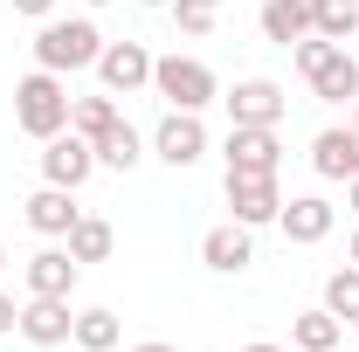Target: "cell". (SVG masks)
Returning <instances> with one entry per match:
<instances>
[{
	"label": "cell",
	"instance_id": "1",
	"mask_svg": "<svg viewBox=\"0 0 359 352\" xmlns=\"http://www.w3.org/2000/svg\"><path fill=\"white\" fill-rule=\"evenodd\" d=\"M14 125L28 138L69 132V83H62L55 69H28V76L14 83Z\"/></svg>",
	"mask_w": 359,
	"mask_h": 352
},
{
	"label": "cell",
	"instance_id": "2",
	"mask_svg": "<svg viewBox=\"0 0 359 352\" xmlns=\"http://www.w3.org/2000/svg\"><path fill=\"white\" fill-rule=\"evenodd\" d=\"M97 55H104V35H97V21H55L48 14L42 35H35V69H55V76H76V69H97Z\"/></svg>",
	"mask_w": 359,
	"mask_h": 352
},
{
	"label": "cell",
	"instance_id": "3",
	"mask_svg": "<svg viewBox=\"0 0 359 352\" xmlns=\"http://www.w3.org/2000/svg\"><path fill=\"white\" fill-rule=\"evenodd\" d=\"M152 90H159L173 111H208V104L222 97L215 69L194 62V55H152Z\"/></svg>",
	"mask_w": 359,
	"mask_h": 352
},
{
	"label": "cell",
	"instance_id": "4",
	"mask_svg": "<svg viewBox=\"0 0 359 352\" xmlns=\"http://www.w3.org/2000/svg\"><path fill=\"white\" fill-rule=\"evenodd\" d=\"M152 152H159L173 173L201 166V159H208V125H201V111H166L159 132H152Z\"/></svg>",
	"mask_w": 359,
	"mask_h": 352
},
{
	"label": "cell",
	"instance_id": "5",
	"mask_svg": "<svg viewBox=\"0 0 359 352\" xmlns=\"http://www.w3.org/2000/svg\"><path fill=\"white\" fill-rule=\"evenodd\" d=\"M97 173V145H90L83 132H55V138H42V180L48 187H83V180Z\"/></svg>",
	"mask_w": 359,
	"mask_h": 352
},
{
	"label": "cell",
	"instance_id": "6",
	"mask_svg": "<svg viewBox=\"0 0 359 352\" xmlns=\"http://www.w3.org/2000/svg\"><path fill=\"white\" fill-rule=\"evenodd\" d=\"M222 104H228V125H283V111H290L283 83H269V76H242Z\"/></svg>",
	"mask_w": 359,
	"mask_h": 352
},
{
	"label": "cell",
	"instance_id": "7",
	"mask_svg": "<svg viewBox=\"0 0 359 352\" xmlns=\"http://www.w3.org/2000/svg\"><path fill=\"white\" fill-rule=\"evenodd\" d=\"M228 208L242 228H269L283 215V194H276V173H228Z\"/></svg>",
	"mask_w": 359,
	"mask_h": 352
},
{
	"label": "cell",
	"instance_id": "8",
	"mask_svg": "<svg viewBox=\"0 0 359 352\" xmlns=\"http://www.w3.org/2000/svg\"><path fill=\"white\" fill-rule=\"evenodd\" d=\"M228 173H276L283 166V145H276V125H228Z\"/></svg>",
	"mask_w": 359,
	"mask_h": 352
},
{
	"label": "cell",
	"instance_id": "9",
	"mask_svg": "<svg viewBox=\"0 0 359 352\" xmlns=\"http://www.w3.org/2000/svg\"><path fill=\"white\" fill-rule=\"evenodd\" d=\"M97 76H104V90H111V97H132V90L152 83V48H145V42H104Z\"/></svg>",
	"mask_w": 359,
	"mask_h": 352
},
{
	"label": "cell",
	"instance_id": "10",
	"mask_svg": "<svg viewBox=\"0 0 359 352\" xmlns=\"http://www.w3.org/2000/svg\"><path fill=\"white\" fill-rule=\"evenodd\" d=\"M14 332H21L28 346H69V332H76V311H69V297H28Z\"/></svg>",
	"mask_w": 359,
	"mask_h": 352
},
{
	"label": "cell",
	"instance_id": "11",
	"mask_svg": "<svg viewBox=\"0 0 359 352\" xmlns=\"http://www.w3.org/2000/svg\"><path fill=\"white\" fill-rule=\"evenodd\" d=\"M21 276H28V297H69L76 276H83V263H76L69 242H62V249H35V256L21 263Z\"/></svg>",
	"mask_w": 359,
	"mask_h": 352
},
{
	"label": "cell",
	"instance_id": "12",
	"mask_svg": "<svg viewBox=\"0 0 359 352\" xmlns=\"http://www.w3.org/2000/svg\"><path fill=\"white\" fill-rule=\"evenodd\" d=\"M201 263L215 269V276H242V269L256 263V242H249V228H242V221L208 228V235H201Z\"/></svg>",
	"mask_w": 359,
	"mask_h": 352
},
{
	"label": "cell",
	"instance_id": "13",
	"mask_svg": "<svg viewBox=\"0 0 359 352\" xmlns=\"http://www.w3.org/2000/svg\"><path fill=\"white\" fill-rule=\"evenodd\" d=\"M332 221H339V208H332L325 194H297V201H283L276 228H283L297 249H311V242H325V235H332Z\"/></svg>",
	"mask_w": 359,
	"mask_h": 352
},
{
	"label": "cell",
	"instance_id": "14",
	"mask_svg": "<svg viewBox=\"0 0 359 352\" xmlns=\"http://www.w3.org/2000/svg\"><path fill=\"white\" fill-rule=\"evenodd\" d=\"M311 166H318V180H359V132L353 125H325L311 138Z\"/></svg>",
	"mask_w": 359,
	"mask_h": 352
},
{
	"label": "cell",
	"instance_id": "15",
	"mask_svg": "<svg viewBox=\"0 0 359 352\" xmlns=\"http://www.w3.org/2000/svg\"><path fill=\"white\" fill-rule=\"evenodd\" d=\"M304 35H318V0H263V42L290 48Z\"/></svg>",
	"mask_w": 359,
	"mask_h": 352
},
{
	"label": "cell",
	"instance_id": "16",
	"mask_svg": "<svg viewBox=\"0 0 359 352\" xmlns=\"http://www.w3.org/2000/svg\"><path fill=\"white\" fill-rule=\"evenodd\" d=\"M304 83H311V97H325V104H359V55L332 48V55L318 62Z\"/></svg>",
	"mask_w": 359,
	"mask_h": 352
},
{
	"label": "cell",
	"instance_id": "17",
	"mask_svg": "<svg viewBox=\"0 0 359 352\" xmlns=\"http://www.w3.org/2000/svg\"><path fill=\"white\" fill-rule=\"evenodd\" d=\"M76 215H83V208H76L69 187H48L42 180V194H28V228H35V235H69Z\"/></svg>",
	"mask_w": 359,
	"mask_h": 352
},
{
	"label": "cell",
	"instance_id": "18",
	"mask_svg": "<svg viewBox=\"0 0 359 352\" xmlns=\"http://www.w3.org/2000/svg\"><path fill=\"white\" fill-rule=\"evenodd\" d=\"M339 339H346V318H332L325 304L304 311V318H290V346L297 352H339Z\"/></svg>",
	"mask_w": 359,
	"mask_h": 352
},
{
	"label": "cell",
	"instance_id": "19",
	"mask_svg": "<svg viewBox=\"0 0 359 352\" xmlns=\"http://www.w3.org/2000/svg\"><path fill=\"white\" fill-rule=\"evenodd\" d=\"M62 242H69V256H76V263H104V256L118 249V228H111V221H97V215H76V228H69Z\"/></svg>",
	"mask_w": 359,
	"mask_h": 352
},
{
	"label": "cell",
	"instance_id": "20",
	"mask_svg": "<svg viewBox=\"0 0 359 352\" xmlns=\"http://www.w3.org/2000/svg\"><path fill=\"white\" fill-rule=\"evenodd\" d=\"M138 159H145V138H138L132 125H125V118H118L111 132L97 138V166H111V173H132Z\"/></svg>",
	"mask_w": 359,
	"mask_h": 352
},
{
	"label": "cell",
	"instance_id": "21",
	"mask_svg": "<svg viewBox=\"0 0 359 352\" xmlns=\"http://www.w3.org/2000/svg\"><path fill=\"white\" fill-rule=\"evenodd\" d=\"M111 125H118V104H111V90H104V97H69V132H83L90 145H97Z\"/></svg>",
	"mask_w": 359,
	"mask_h": 352
},
{
	"label": "cell",
	"instance_id": "22",
	"mask_svg": "<svg viewBox=\"0 0 359 352\" xmlns=\"http://www.w3.org/2000/svg\"><path fill=\"white\" fill-rule=\"evenodd\" d=\"M83 352H118V311H76V332H69Z\"/></svg>",
	"mask_w": 359,
	"mask_h": 352
},
{
	"label": "cell",
	"instance_id": "23",
	"mask_svg": "<svg viewBox=\"0 0 359 352\" xmlns=\"http://www.w3.org/2000/svg\"><path fill=\"white\" fill-rule=\"evenodd\" d=\"M325 311L346 318V325H359V263H346V269L325 276Z\"/></svg>",
	"mask_w": 359,
	"mask_h": 352
},
{
	"label": "cell",
	"instance_id": "24",
	"mask_svg": "<svg viewBox=\"0 0 359 352\" xmlns=\"http://www.w3.org/2000/svg\"><path fill=\"white\" fill-rule=\"evenodd\" d=\"M318 35H325V42L359 35V0H318Z\"/></svg>",
	"mask_w": 359,
	"mask_h": 352
},
{
	"label": "cell",
	"instance_id": "25",
	"mask_svg": "<svg viewBox=\"0 0 359 352\" xmlns=\"http://www.w3.org/2000/svg\"><path fill=\"white\" fill-rule=\"evenodd\" d=\"M173 21H180V35H208L222 21V0H173Z\"/></svg>",
	"mask_w": 359,
	"mask_h": 352
},
{
	"label": "cell",
	"instance_id": "26",
	"mask_svg": "<svg viewBox=\"0 0 359 352\" xmlns=\"http://www.w3.org/2000/svg\"><path fill=\"white\" fill-rule=\"evenodd\" d=\"M332 48H346V42H325V35H304V42H290V55H297V69L311 76V69L325 62V55H332Z\"/></svg>",
	"mask_w": 359,
	"mask_h": 352
},
{
	"label": "cell",
	"instance_id": "27",
	"mask_svg": "<svg viewBox=\"0 0 359 352\" xmlns=\"http://www.w3.org/2000/svg\"><path fill=\"white\" fill-rule=\"evenodd\" d=\"M14 14H28V21H48V14H55V0H14Z\"/></svg>",
	"mask_w": 359,
	"mask_h": 352
},
{
	"label": "cell",
	"instance_id": "28",
	"mask_svg": "<svg viewBox=\"0 0 359 352\" xmlns=\"http://www.w3.org/2000/svg\"><path fill=\"white\" fill-rule=\"evenodd\" d=\"M14 325H21V304H14V297L0 290V332H14Z\"/></svg>",
	"mask_w": 359,
	"mask_h": 352
},
{
	"label": "cell",
	"instance_id": "29",
	"mask_svg": "<svg viewBox=\"0 0 359 352\" xmlns=\"http://www.w3.org/2000/svg\"><path fill=\"white\" fill-rule=\"evenodd\" d=\"M125 352H180L173 339H138V346H125Z\"/></svg>",
	"mask_w": 359,
	"mask_h": 352
},
{
	"label": "cell",
	"instance_id": "30",
	"mask_svg": "<svg viewBox=\"0 0 359 352\" xmlns=\"http://www.w3.org/2000/svg\"><path fill=\"white\" fill-rule=\"evenodd\" d=\"M346 208H353V215H359V180H346Z\"/></svg>",
	"mask_w": 359,
	"mask_h": 352
},
{
	"label": "cell",
	"instance_id": "31",
	"mask_svg": "<svg viewBox=\"0 0 359 352\" xmlns=\"http://www.w3.org/2000/svg\"><path fill=\"white\" fill-rule=\"evenodd\" d=\"M242 352H283V346H269V339H256V346H242Z\"/></svg>",
	"mask_w": 359,
	"mask_h": 352
},
{
	"label": "cell",
	"instance_id": "32",
	"mask_svg": "<svg viewBox=\"0 0 359 352\" xmlns=\"http://www.w3.org/2000/svg\"><path fill=\"white\" fill-rule=\"evenodd\" d=\"M346 256H353V263H359V228H353V242H346Z\"/></svg>",
	"mask_w": 359,
	"mask_h": 352
},
{
	"label": "cell",
	"instance_id": "33",
	"mask_svg": "<svg viewBox=\"0 0 359 352\" xmlns=\"http://www.w3.org/2000/svg\"><path fill=\"white\" fill-rule=\"evenodd\" d=\"M138 7H173V0H138Z\"/></svg>",
	"mask_w": 359,
	"mask_h": 352
},
{
	"label": "cell",
	"instance_id": "34",
	"mask_svg": "<svg viewBox=\"0 0 359 352\" xmlns=\"http://www.w3.org/2000/svg\"><path fill=\"white\" fill-rule=\"evenodd\" d=\"M83 7H111V0H83Z\"/></svg>",
	"mask_w": 359,
	"mask_h": 352
},
{
	"label": "cell",
	"instance_id": "35",
	"mask_svg": "<svg viewBox=\"0 0 359 352\" xmlns=\"http://www.w3.org/2000/svg\"><path fill=\"white\" fill-rule=\"evenodd\" d=\"M353 132H359V104H353Z\"/></svg>",
	"mask_w": 359,
	"mask_h": 352
},
{
	"label": "cell",
	"instance_id": "36",
	"mask_svg": "<svg viewBox=\"0 0 359 352\" xmlns=\"http://www.w3.org/2000/svg\"><path fill=\"white\" fill-rule=\"evenodd\" d=\"M0 269H7V249H0Z\"/></svg>",
	"mask_w": 359,
	"mask_h": 352
}]
</instances>
